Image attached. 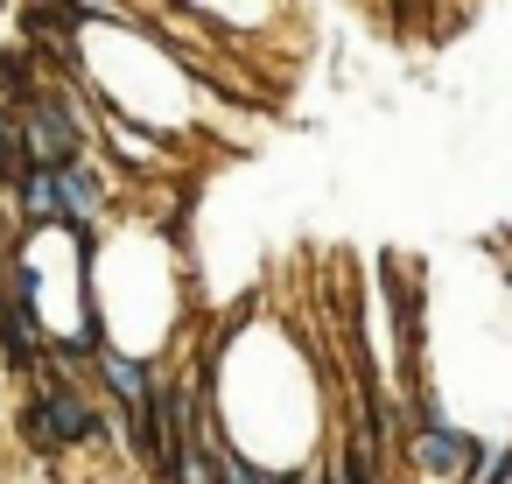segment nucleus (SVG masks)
Wrapping results in <instances>:
<instances>
[{"label": "nucleus", "mask_w": 512, "mask_h": 484, "mask_svg": "<svg viewBox=\"0 0 512 484\" xmlns=\"http://www.w3.org/2000/svg\"><path fill=\"white\" fill-rule=\"evenodd\" d=\"M8 134H15V155H22L29 169H57V162H71V155L85 148L78 120H71V113H64V99H50V92H22V106H15V120H8Z\"/></svg>", "instance_id": "1"}, {"label": "nucleus", "mask_w": 512, "mask_h": 484, "mask_svg": "<svg viewBox=\"0 0 512 484\" xmlns=\"http://www.w3.org/2000/svg\"><path fill=\"white\" fill-rule=\"evenodd\" d=\"M29 435H36V449H64V442H92L99 435V407L71 386V379H57V372H43V393H36V414H29Z\"/></svg>", "instance_id": "2"}, {"label": "nucleus", "mask_w": 512, "mask_h": 484, "mask_svg": "<svg viewBox=\"0 0 512 484\" xmlns=\"http://www.w3.org/2000/svg\"><path fill=\"white\" fill-rule=\"evenodd\" d=\"M470 456H477V442L463 435V428H449V421H435V414H421V428H414V463L428 470V477H470Z\"/></svg>", "instance_id": "3"}, {"label": "nucleus", "mask_w": 512, "mask_h": 484, "mask_svg": "<svg viewBox=\"0 0 512 484\" xmlns=\"http://www.w3.org/2000/svg\"><path fill=\"white\" fill-rule=\"evenodd\" d=\"M57 176V225H71V232H85L99 211H106V183L85 169V155H71V162H57L50 169Z\"/></svg>", "instance_id": "4"}, {"label": "nucleus", "mask_w": 512, "mask_h": 484, "mask_svg": "<svg viewBox=\"0 0 512 484\" xmlns=\"http://www.w3.org/2000/svg\"><path fill=\"white\" fill-rule=\"evenodd\" d=\"M99 379L113 386V400L127 407V414H141V400H148V372H141V358H120V351H99Z\"/></svg>", "instance_id": "5"}, {"label": "nucleus", "mask_w": 512, "mask_h": 484, "mask_svg": "<svg viewBox=\"0 0 512 484\" xmlns=\"http://www.w3.org/2000/svg\"><path fill=\"white\" fill-rule=\"evenodd\" d=\"M15 197H22L29 225H57V176H50V169H29V162H22V176H15Z\"/></svg>", "instance_id": "6"}, {"label": "nucleus", "mask_w": 512, "mask_h": 484, "mask_svg": "<svg viewBox=\"0 0 512 484\" xmlns=\"http://www.w3.org/2000/svg\"><path fill=\"white\" fill-rule=\"evenodd\" d=\"M470 463H477V470H484V477H477V484H505V456H498V449H491V456H470Z\"/></svg>", "instance_id": "7"}, {"label": "nucleus", "mask_w": 512, "mask_h": 484, "mask_svg": "<svg viewBox=\"0 0 512 484\" xmlns=\"http://www.w3.org/2000/svg\"><path fill=\"white\" fill-rule=\"evenodd\" d=\"M323 484H365V477H358V463H337V470H330Z\"/></svg>", "instance_id": "8"}, {"label": "nucleus", "mask_w": 512, "mask_h": 484, "mask_svg": "<svg viewBox=\"0 0 512 484\" xmlns=\"http://www.w3.org/2000/svg\"><path fill=\"white\" fill-rule=\"evenodd\" d=\"M71 8H85L92 22H106V15H113V0H71Z\"/></svg>", "instance_id": "9"}, {"label": "nucleus", "mask_w": 512, "mask_h": 484, "mask_svg": "<svg viewBox=\"0 0 512 484\" xmlns=\"http://www.w3.org/2000/svg\"><path fill=\"white\" fill-rule=\"evenodd\" d=\"M260 484H295V477L288 470H260Z\"/></svg>", "instance_id": "10"}]
</instances>
